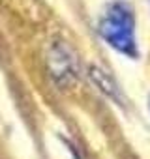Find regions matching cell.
<instances>
[{
    "label": "cell",
    "mask_w": 150,
    "mask_h": 159,
    "mask_svg": "<svg viewBox=\"0 0 150 159\" xmlns=\"http://www.w3.org/2000/svg\"><path fill=\"white\" fill-rule=\"evenodd\" d=\"M98 34L116 52L133 60L139 56L135 13L133 8L124 0H115L105 6L98 19Z\"/></svg>",
    "instance_id": "cell-1"
},
{
    "label": "cell",
    "mask_w": 150,
    "mask_h": 159,
    "mask_svg": "<svg viewBox=\"0 0 150 159\" xmlns=\"http://www.w3.org/2000/svg\"><path fill=\"white\" fill-rule=\"evenodd\" d=\"M47 71L51 81L60 90H68L75 84L79 77V64L66 41L54 39L51 43L47 51Z\"/></svg>",
    "instance_id": "cell-2"
},
{
    "label": "cell",
    "mask_w": 150,
    "mask_h": 159,
    "mask_svg": "<svg viewBox=\"0 0 150 159\" xmlns=\"http://www.w3.org/2000/svg\"><path fill=\"white\" fill-rule=\"evenodd\" d=\"M88 77L103 96H107L116 105H124V98H122V92H120L118 84L115 83V79L105 69H101L98 66H88Z\"/></svg>",
    "instance_id": "cell-3"
},
{
    "label": "cell",
    "mask_w": 150,
    "mask_h": 159,
    "mask_svg": "<svg viewBox=\"0 0 150 159\" xmlns=\"http://www.w3.org/2000/svg\"><path fill=\"white\" fill-rule=\"evenodd\" d=\"M64 142H66V146H68V152L71 153V159H83V157H81V153L75 150V146H73V144H69L68 140H64Z\"/></svg>",
    "instance_id": "cell-4"
}]
</instances>
